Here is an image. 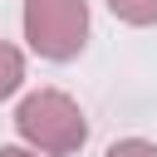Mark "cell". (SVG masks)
Returning a JSON list of instances; mask_svg holds the SVG:
<instances>
[{"label": "cell", "instance_id": "cell-1", "mask_svg": "<svg viewBox=\"0 0 157 157\" xmlns=\"http://www.w3.org/2000/svg\"><path fill=\"white\" fill-rule=\"evenodd\" d=\"M15 128H20V137L34 142L44 157H69V152H78L83 137H88V123H83L78 103H74L69 93H59V88L29 93V98L20 103V113H15Z\"/></svg>", "mask_w": 157, "mask_h": 157}, {"label": "cell", "instance_id": "cell-2", "mask_svg": "<svg viewBox=\"0 0 157 157\" xmlns=\"http://www.w3.org/2000/svg\"><path fill=\"white\" fill-rule=\"evenodd\" d=\"M25 39L44 59H74L88 39L83 0H25Z\"/></svg>", "mask_w": 157, "mask_h": 157}, {"label": "cell", "instance_id": "cell-3", "mask_svg": "<svg viewBox=\"0 0 157 157\" xmlns=\"http://www.w3.org/2000/svg\"><path fill=\"white\" fill-rule=\"evenodd\" d=\"M20 78H25V59H20L15 44L0 39V98H10V93L20 88Z\"/></svg>", "mask_w": 157, "mask_h": 157}, {"label": "cell", "instance_id": "cell-4", "mask_svg": "<svg viewBox=\"0 0 157 157\" xmlns=\"http://www.w3.org/2000/svg\"><path fill=\"white\" fill-rule=\"evenodd\" d=\"M108 10L128 25H157V0H108Z\"/></svg>", "mask_w": 157, "mask_h": 157}, {"label": "cell", "instance_id": "cell-5", "mask_svg": "<svg viewBox=\"0 0 157 157\" xmlns=\"http://www.w3.org/2000/svg\"><path fill=\"white\" fill-rule=\"evenodd\" d=\"M108 157H157V147H152V142H142V137H128V142H113V147H108Z\"/></svg>", "mask_w": 157, "mask_h": 157}, {"label": "cell", "instance_id": "cell-6", "mask_svg": "<svg viewBox=\"0 0 157 157\" xmlns=\"http://www.w3.org/2000/svg\"><path fill=\"white\" fill-rule=\"evenodd\" d=\"M0 157H34V152H25V147H0Z\"/></svg>", "mask_w": 157, "mask_h": 157}]
</instances>
